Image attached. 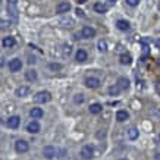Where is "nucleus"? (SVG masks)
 I'll return each instance as SVG.
<instances>
[{"label":"nucleus","mask_w":160,"mask_h":160,"mask_svg":"<svg viewBox=\"0 0 160 160\" xmlns=\"http://www.w3.org/2000/svg\"><path fill=\"white\" fill-rule=\"evenodd\" d=\"M8 13L13 22H18V0H8Z\"/></svg>","instance_id":"nucleus-1"},{"label":"nucleus","mask_w":160,"mask_h":160,"mask_svg":"<svg viewBox=\"0 0 160 160\" xmlns=\"http://www.w3.org/2000/svg\"><path fill=\"white\" fill-rule=\"evenodd\" d=\"M50 100H52V94L49 91H38L34 96L35 103H49Z\"/></svg>","instance_id":"nucleus-2"},{"label":"nucleus","mask_w":160,"mask_h":160,"mask_svg":"<svg viewBox=\"0 0 160 160\" xmlns=\"http://www.w3.org/2000/svg\"><path fill=\"white\" fill-rule=\"evenodd\" d=\"M8 68H9V71H11V72H19V71L22 69V62H21V59L15 57V59L9 60Z\"/></svg>","instance_id":"nucleus-3"},{"label":"nucleus","mask_w":160,"mask_h":160,"mask_svg":"<svg viewBox=\"0 0 160 160\" xmlns=\"http://www.w3.org/2000/svg\"><path fill=\"white\" fill-rule=\"evenodd\" d=\"M96 35V30L93 28V27H88V25H85V27H82V30H81V37L82 38H93Z\"/></svg>","instance_id":"nucleus-4"},{"label":"nucleus","mask_w":160,"mask_h":160,"mask_svg":"<svg viewBox=\"0 0 160 160\" xmlns=\"http://www.w3.org/2000/svg\"><path fill=\"white\" fill-rule=\"evenodd\" d=\"M85 87L87 88H99L100 87V80L99 78H96V77H88V78H85Z\"/></svg>","instance_id":"nucleus-5"},{"label":"nucleus","mask_w":160,"mask_h":160,"mask_svg":"<svg viewBox=\"0 0 160 160\" xmlns=\"http://www.w3.org/2000/svg\"><path fill=\"white\" fill-rule=\"evenodd\" d=\"M30 149V146H28V143L25 141V140H18L16 143H15V150L18 151V153H27Z\"/></svg>","instance_id":"nucleus-6"},{"label":"nucleus","mask_w":160,"mask_h":160,"mask_svg":"<svg viewBox=\"0 0 160 160\" xmlns=\"http://www.w3.org/2000/svg\"><path fill=\"white\" fill-rule=\"evenodd\" d=\"M19 124H21V118H19V116H16V115L11 116V118L8 119V122H6V125L9 126L11 129H16V128L19 126Z\"/></svg>","instance_id":"nucleus-7"},{"label":"nucleus","mask_w":160,"mask_h":160,"mask_svg":"<svg viewBox=\"0 0 160 160\" xmlns=\"http://www.w3.org/2000/svg\"><path fill=\"white\" fill-rule=\"evenodd\" d=\"M81 156L84 159H91L93 156H94V147L93 146H84L81 149Z\"/></svg>","instance_id":"nucleus-8"},{"label":"nucleus","mask_w":160,"mask_h":160,"mask_svg":"<svg viewBox=\"0 0 160 160\" xmlns=\"http://www.w3.org/2000/svg\"><path fill=\"white\" fill-rule=\"evenodd\" d=\"M40 129H41V126H40V124H38L37 121H31V122L27 125V131H28L30 134H38Z\"/></svg>","instance_id":"nucleus-9"},{"label":"nucleus","mask_w":160,"mask_h":160,"mask_svg":"<svg viewBox=\"0 0 160 160\" xmlns=\"http://www.w3.org/2000/svg\"><path fill=\"white\" fill-rule=\"evenodd\" d=\"M43 156L46 157V159H53L55 156H56V149L53 147V146H47L43 149Z\"/></svg>","instance_id":"nucleus-10"},{"label":"nucleus","mask_w":160,"mask_h":160,"mask_svg":"<svg viewBox=\"0 0 160 160\" xmlns=\"http://www.w3.org/2000/svg\"><path fill=\"white\" fill-rule=\"evenodd\" d=\"M15 44H16L15 37H11V35L5 37V38H3V41H2V46H3V49H12Z\"/></svg>","instance_id":"nucleus-11"},{"label":"nucleus","mask_w":160,"mask_h":160,"mask_svg":"<svg viewBox=\"0 0 160 160\" xmlns=\"http://www.w3.org/2000/svg\"><path fill=\"white\" fill-rule=\"evenodd\" d=\"M71 9V3L69 2H60L56 6V13H66Z\"/></svg>","instance_id":"nucleus-12"},{"label":"nucleus","mask_w":160,"mask_h":160,"mask_svg":"<svg viewBox=\"0 0 160 160\" xmlns=\"http://www.w3.org/2000/svg\"><path fill=\"white\" fill-rule=\"evenodd\" d=\"M30 116H31L33 119H41V118L44 116V112H43L41 107H33V109L30 110Z\"/></svg>","instance_id":"nucleus-13"},{"label":"nucleus","mask_w":160,"mask_h":160,"mask_svg":"<svg viewBox=\"0 0 160 160\" xmlns=\"http://www.w3.org/2000/svg\"><path fill=\"white\" fill-rule=\"evenodd\" d=\"M87 57H88V55H87V52H85L84 49H78V50H77V53H75V59H77V62L82 63V62H85V60H87Z\"/></svg>","instance_id":"nucleus-14"},{"label":"nucleus","mask_w":160,"mask_h":160,"mask_svg":"<svg viewBox=\"0 0 160 160\" xmlns=\"http://www.w3.org/2000/svg\"><path fill=\"white\" fill-rule=\"evenodd\" d=\"M88 110H90V113L91 115H99L102 110H103V106H102L100 103H93V104H90Z\"/></svg>","instance_id":"nucleus-15"},{"label":"nucleus","mask_w":160,"mask_h":160,"mask_svg":"<svg viewBox=\"0 0 160 160\" xmlns=\"http://www.w3.org/2000/svg\"><path fill=\"white\" fill-rule=\"evenodd\" d=\"M15 94H16L18 97H25V96H28V94H30V87H27V85L18 87V88H16V91H15Z\"/></svg>","instance_id":"nucleus-16"},{"label":"nucleus","mask_w":160,"mask_h":160,"mask_svg":"<svg viewBox=\"0 0 160 160\" xmlns=\"http://www.w3.org/2000/svg\"><path fill=\"white\" fill-rule=\"evenodd\" d=\"M25 78H27V81H30V82L37 81V71L35 69H28L25 72Z\"/></svg>","instance_id":"nucleus-17"},{"label":"nucleus","mask_w":160,"mask_h":160,"mask_svg":"<svg viewBox=\"0 0 160 160\" xmlns=\"http://www.w3.org/2000/svg\"><path fill=\"white\" fill-rule=\"evenodd\" d=\"M129 84H131L129 80L125 78V77H119V78H118V85H119L122 90H128V88H129Z\"/></svg>","instance_id":"nucleus-18"},{"label":"nucleus","mask_w":160,"mask_h":160,"mask_svg":"<svg viewBox=\"0 0 160 160\" xmlns=\"http://www.w3.org/2000/svg\"><path fill=\"white\" fill-rule=\"evenodd\" d=\"M128 118H129V113L126 110H118L116 112V121L118 122H125Z\"/></svg>","instance_id":"nucleus-19"},{"label":"nucleus","mask_w":160,"mask_h":160,"mask_svg":"<svg viewBox=\"0 0 160 160\" xmlns=\"http://www.w3.org/2000/svg\"><path fill=\"white\" fill-rule=\"evenodd\" d=\"M116 27H118V30H121V31H128L131 27H129V22L125 21V19H119L118 22H116Z\"/></svg>","instance_id":"nucleus-20"},{"label":"nucleus","mask_w":160,"mask_h":160,"mask_svg":"<svg viewBox=\"0 0 160 160\" xmlns=\"http://www.w3.org/2000/svg\"><path fill=\"white\" fill-rule=\"evenodd\" d=\"M94 11L97 12V13H106V12H107V6H106L104 3L97 2V3H94Z\"/></svg>","instance_id":"nucleus-21"},{"label":"nucleus","mask_w":160,"mask_h":160,"mask_svg":"<svg viewBox=\"0 0 160 160\" xmlns=\"http://www.w3.org/2000/svg\"><path fill=\"white\" fill-rule=\"evenodd\" d=\"M119 60H121L122 65H131L132 63V56L129 53H125V55H122V56L119 57Z\"/></svg>","instance_id":"nucleus-22"},{"label":"nucleus","mask_w":160,"mask_h":160,"mask_svg":"<svg viewBox=\"0 0 160 160\" xmlns=\"http://www.w3.org/2000/svg\"><path fill=\"white\" fill-rule=\"evenodd\" d=\"M138 135H140V134H138L137 128H129V129H128V138H129V140H137Z\"/></svg>","instance_id":"nucleus-23"},{"label":"nucleus","mask_w":160,"mask_h":160,"mask_svg":"<svg viewBox=\"0 0 160 160\" xmlns=\"http://www.w3.org/2000/svg\"><path fill=\"white\" fill-rule=\"evenodd\" d=\"M122 88L118 85V84H115V85H112V87H109V94L110 96H119V91H121Z\"/></svg>","instance_id":"nucleus-24"},{"label":"nucleus","mask_w":160,"mask_h":160,"mask_svg":"<svg viewBox=\"0 0 160 160\" xmlns=\"http://www.w3.org/2000/svg\"><path fill=\"white\" fill-rule=\"evenodd\" d=\"M84 100H85V97H84L82 93H77V94L74 96V102H75V104H82Z\"/></svg>","instance_id":"nucleus-25"},{"label":"nucleus","mask_w":160,"mask_h":160,"mask_svg":"<svg viewBox=\"0 0 160 160\" xmlns=\"http://www.w3.org/2000/svg\"><path fill=\"white\" fill-rule=\"evenodd\" d=\"M99 52H102V53H106V52H107V43H106L104 40H100V41H99Z\"/></svg>","instance_id":"nucleus-26"},{"label":"nucleus","mask_w":160,"mask_h":160,"mask_svg":"<svg viewBox=\"0 0 160 160\" xmlns=\"http://www.w3.org/2000/svg\"><path fill=\"white\" fill-rule=\"evenodd\" d=\"M50 69H52V71H60V69H62V65H59V63H50Z\"/></svg>","instance_id":"nucleus-27"},{"label":"nucleus","mask_w":160,"mask_h":160,"mask_svg":"<svg viewBox=\"0 0 160 160\" xmlns=\"http://www.w3.org/2000/svg\"><path fill=\"white\" fill-rule=\"evenodd\" d=\"M138 3H140V0H126V5H129V6H132V8L138 6Z\"/></svg>","instance_id":"nucleus-28"},{"label":"nucleus","mask_w":160,"mask_h":160,"mask_svg":"<svg viewBox=\"0 0 160 160\" xmlns=\"http://www.w3.org/2000/svg\"><path fill=\"white\" fill-rule=\"evenodd\" d=\"M35 62H37V60H35V57H34V56H33V57H31V56L28 57V63H30V65H34Z\"/></svg>","instance_id":"nucleus-29"},{"label":"nucleus","mask_w":160,"mask_h":160,"mask_svg":"<svg viewBox=\"0 0 160 160\" xmlns=\"http://www.w3.org/2000/svg\"><path fill=\"white\" fill-rule=\"evenodd\" d=\"M63 52H65V55H69V53L72 52V50H71V46H65V50H63Z\"/></svg>","instance_id":"nucleus-30"},{"label":"nucleus","mask_w":160,"mask_h":160,"mask_svg":"<svg viewBox=\"0 0 160 160\" xmlns=\"http://www.w3.org/2000/svg\"><path fill=\"white\" fill-rule=\"evenodd\" d=\"M77 15L78 16H84V12L81 11V9H77Z\"/></svg>","instance_id":"nucleus-31"},{"label":"nucleus","mask_w":160,"mask_h":160,"mask_svg":"<svg viewBox=\"0 0 160 160\" xmlns=\"http://www.w3.org/2000/svg\"><path fill=\"white\" fill-rule=\"evenodd\" d=\"M154 44H156V47H157V49H160V38H157V40L154 41Z\"/></svg>","instance_id":"nucleus-32"},{"label":"nucleus","mask_w":160,"mask_h":160,"mask_svg":"<svg viewBox=\"0 0 160 160\" xmlns=\"http://www.w3.org/2000/svg\"><path fill=\"white\" fill-rule=\"evenodd\" d=\"M107 3H109V5H115V3H116V0H107Z\"/></svg>","instance_id":"nucleus-33"},{"label":"nucleus","mask_w":160,"mask_h":160,"mask_svg":"<svg viewBox=\"0 0 160 160\" xmlns=\"http://www.w3.org/2000/svg\"><path fill=\"white\" fill-rule=\"evenodd\" d=\"M78 3H80V5H84V3H87V0H78Z\"/></svg>","instance_id":"nucleus-34"},{"label":"nucleus","mask_w":160,"mask_h":160,"mask_svg":"<svg viewBox=\"0 0 160 160\" xmlns=\"http://www.w3.org/2000/svg\"><path fill=\"white\" fill-rule=\"evenodd\" d=\"M156 160H160V153H156Z\"/></svg>","instance_id":"nucleus-35"},{"label":"nucleus","mask_w":160,"mask_h":160,"mask_svg":"<svg viewBox=\"0 0 160 160\" xmlns=\"http://www.w3.org/2000/svg\"><path fill=\"white\" fill-rule=\"evenodd\" d=\"M157 8H159V9H160V3H159V6H157Z\"/></svg>","instance_id":"nucleus-36"},{"label":"nucleus","mask_w":160,"mask_h":160,"mask_svg":"<svg viewBox=\"0 0 160 160\" xmlns=\"http://www.w3.org/2000/svg\"><path fill=\"white\" fill-rule=\"evenodd\" d=\"M121 160H126V159H121Z\"/></svg>","instance_id":"nucleus-37"}]
</instances>
